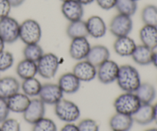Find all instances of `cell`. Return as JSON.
<instances>
[{"mask_svg":"<svg viewBox=\"0 0 157 131\" xmlns=\"http://www.w3.org/2000/svg\"><path fill=\"white\" fill-rule=\"evenodd\" d=\"M90 45L87 37L71 39L69 46V55L71 58L76 61H82L87 58Z\"/></svg>","mask_w":157,"mask_h":131,"instance_id":"11","label":"cell"},{"mask_svg":"<svg viewBox=\"0 0 157 131\" xmlns=\"http://www.w3.org/2000/svg\"><path fill=\"white\" fill-rule=\"evenodd\" d=\"M1 131H21V125L17 120L8 118L1 124Z\"/></svg>","mask_w":157,"mask_h":131,"instance_id":"34","label":"cell"},{"mask_svg":"<svg viewBox=\"0 0 157 131\" xmlns=\"http://www.w3.org/2000/svg\"><path fill=\"white\" fill-rule=\"evenodd\" d=\"M22 53L25 59L37 63L44 55V52L39 43H36V44H25Z\"/></svg>","mask_w":157,"mask_h":131,"instance_id":"28","label":"cell"},{"mask_svg":"<svg viewBox=\"0 0 157 131\" xmlns=\"http://www.w3.org/2000/svg\"><path fill=\"white\" fill-rule=\"evenodd\" d=\"M61 2H67V1H69V0H60Z\"/></svg>","mask_w":157,"mask_h":131,"instance_id":"45","label":"cell"},{"mask_svg":"<svg viewBox=\"0 0 157 131\" xmlns=\"http://www.w3.org/2000/svg\"><path fill=\"white\" fill-rule=\"evenodd\" d=\"M76 1H78L83 6H87V5H90L94 2H95V0H76Z\"/></svg>","mask_w":157,"mask_h":131,"instance_id":"41","label":"cell"},{"mask_svg":"<svg viewBox=\"0 0 157 131\" xmlns=\"http://www.w3.org/2000/svg\"><path fill=\"white\" fill-rule=\"evenodd\" d=\"M20 83L15 78L6 76L0 78V98L7 100L15 94L19 92Z\"/></svg>","mask_w":157,"mask_h":131,"instance_id":"18","label":"cell"},{"mask_svg":"<svg viewBox=\"0 0 157 131\" xmlns=\"http://www.w3.org/2000/svg\"><path fill=\"white\" fill-rule=\"evenodd\" d=\"M139 37L144 45L153 49H157V26L144 25L140 29Z\"/></svg>","mask_w":157,"mask_h":131,"instance_id":"21","label":"cell"},{"mask_svg":"<svg viewBox=\"0 0 157 131\" xmlns=\"http://www.w3.org/2000/svg\"><path fill=\"white\" fill-rule=\"evenodd\" d=\"M116 82L123 91L132 93H135L142 83L140 72L130 64L120 66Z\"/></svg>","mask_w":157,"mask_h":131,"instance_id":"1","label":"cell"},{"mask_svg":"<svg viewBox=\"0 0 157 131\" xmlns=\"http://www.w3.org/2000/svg\"><path fill=\"white\" fill-rule=\"evenodd\" d=\"M133 121L145 126L153 122V107L151 104H141L138 110L132 115Z\"/></svg>","mask_w":157,"mask_h":131,"instance_id":"23","label":"cell"},{"mask_svg":"<svg viewBox=\"0 0 157 131\" xmlns=\"http://www.w3.org/2000/svg\"><path fill=\"white\" fill-rule=\"evenodd\" d=\"M141 19L144 25L157 26V6L149 4L141 11Z\"/></svg>","mask_w":157,"mask_h":131,"instance_id":"30","label":"cell"},{"mask_svg":"<svg viewBox=\"0 0 157 131\" xmlns=\"http://www.w3.org/2000/svg\"><path fill=\"white\" fill-rule=\"evenodd\" d=\"M72 72L81 82H90L97 78V67L86 59L78 61Z\"/></svg>","mask_w":157,"mask_h":131,"instance_id":"12","label":"cell"},{"mask_svg":"<svg viewBox=\"0 0 157 131\" xmlns=\"http://www.w3.org/2000/svg\"><path fill=\"white\" fill-rule=\"evenodd\" d=\"M136 45L134 40L129 35L119 37L113 43V50L121 57H131Z\"/></svg>","mask_w":157,"mask_h":131,"instance_id":"16","label":"cell"},{"mask_svg":"<svg viewBox=\"0 0 157 131\" xmlns=\"http://www.w3.org/2000/svg\"><path fill=\"white\" fill-rule=\"evenodd\" d=\"M119 67L120 66L114 61L107 60L97 67V78L102 84H112L116 81Z\"/></svg>","mask_w":157,"mask_h":131,"instance_id":"8","label":"cell"},{"mask_svg":"<svg viewBox=\"0 0 157 131\" xmlns=\"http://www.w3.org/2000/svg\"><path fill=\"white\" fill-rule=\"evenodd\" d=\"M145 131H157V128H150V129H147Z\"/></svg>","mask_w":157,"mask_h":131,"instance_id":"44","label":"cell"},{"mask_svg":"<svg viewBox=\"0 0 157 131\" xmlns=\"http://www.w3.org/2000/svg\"><path fill=\"white\" fill-rule=\"evenodd\" d=\"M133 123L134 121L132 116L116 112L110 118L109 126L112 131H130Z\"/></svg>","mask_w":157,"mask_h":131,"instance_id":"19","label":"cell"},{"mask_svg":"<svg viewBox=\"0 0 157 131\" xmlns=\"http://www.w3.org/2000/svg\"><path fill=\"white\" fill-rule=\"evenodd\" d=\"M135 94L139 98L141 104H152L156 96V91L154 86L148 82L141 83Z\"/></svg>","mask_w":157,"mask_h":131,"instance_id":"25","label":"cell"},{"mask_svg":"<svg viewBox=\"0 0 157 131\" xmlns=\"http://www.w3.org/2000/svg\"><path fill=\"white\" fill-rule=\"evenodd\" d=\"M9 2L12 8H16L21 6L25 2V0H9Z\"/></svg>","mask_w":157,"mask_h":131,"instance_id":"39","label":"cell"},{"mask_svg":"<svg viewBox=\"0 0 157 131\" xmlns=\"http://www.w3.org/2000/svg\"><path fill=\"white\" fill-rule=\"evenodd\" d=\"M10 112L16 114H23L30 103L31 99L24 93L15 94L6 100Z\"/></svg>","mask_w":157,"mask_h":131,"instance_id":"20","label":"cell"},{"mask_svg":"<svg viewBox=\"0 0 157 131\" xmlns=\"http://www.w3.org/2000/svg\"><path fill=\"white\" fill-rule=\"evenodd\" d=\"M79 131H99L100 127L96 121L90 118H86L82 120L78 124Z\"/></svg>","mask_w":157,"mask_h":131,"instance_id":"33","label":"cell"},{"mask_svg":"<svg viewBox=\"0 0 157 131\" xmlns=\"http://www.w3.org/2000/svg\"><path fill=\"white\" fill-rule=\"evenodd\" d=\"M64 96V93L58 86V84L47 83L42 84L41 91H40L39 99L48 105H55L59 102Z\"/></svg>","mask_w":157,"mask_h":131,"instance_id":"10","label":"cell"},{"mask_svg":"<svg viewBox=\"0 0 157 131\" xmlns=\"http://www.w3.org/2000/svg\"><path fill=\"white\" fill-rule=\"evenodd\" d=\"M12 8L9 0H0V18L9 16Z\"/></svg>","mask_w":157,"mask_h":131,"instance_id":"36","label":"cell"},{"mask_svg":"<svg viewBox=\"0 0 157 131\" xmlns=\"http://www.w3.org/2000/svg\"><path fill=\"white\" fill-rule=\"evenodd\" d=\"M32 131H58V127L52 119L43 118L33 124Z\"/></svg>","mask_w":157,"mask_h":131,"instance_id":"31","label":"cell"},{"mask_svg":"<svg viewBox=\"0 0 157 131\" xmlns=\"http://www.w3.org/2000/svg\"><path fill=\"white\" fill-rule=\"evenodd\" d=\"M14 56L11 52L3 50L0 52V72L6 71L12 67L14 64Z\"/></svg>","mask_w":157,"mask_h":131,"instance_id":"32","label":"cell"},{"mask_svg":"<svg viewBox=\"0 0 157 131\" xmlns=\"http://www.w3.org/2000/svg\"><path fill=\"white\" fill-rule=\"evenodd\" d=\"M134 1H136V2H137V1H139V0H134Z\"/></svg>","mask_w":157,"mask_h":131,"instance_id":"46","label":"cell"},{"mask_svg":"<svg viewBox=\"0 0 157 131\" xmlns=\"http://www.w3.org/2000/svg\"><path fill=\"white\" fill-rule=\"evenodd\" d=\"M61 10L62 15L69 22L82 19L84 14V6L76 0L62 2Z\"/></svg>","mask_w":157,"mask_h":131,"instance_id":"13","label":"cell"},{"mask_svg":"<svg viewBox=\"0 0 157 131\" xmlns=\"http://www.w3.org/2000/svg\"><path fill=\"white\" fill-rule=\"evenodd\" d=\"M9 113H10V110L8 107L6 100L0 98V124H2L3 121H6L9 118Z\"/></svg>","mask_w":157,"mask_h":131,"instance_id":"35","label":"cell"},{"mask_svg":"<svg viewBox=\"0 0 157 131\" xmlns=\"http://www.w3.org/2000/svg\"><path fill=\"white\" fill-rule=\"evenodd\" d=\"M66 34L71 39L77 38H84L88 36L85 21L82 19L71 21L66 29Z\"/></svg>","mask_w":157,"mask_h":131,"instance_id":"26","label":"cell"},{"mask_svg":"<svg viewBox=\"0 0 157 131\" xmlns=\"http://www.w3.org/2000/svg\"><path fill=\"white\" fill-rule=\"evenodd\" d=\"M58 84L64 94H73L79 91L81 81L75 76L73 72H67L63 74L60 77Z\"/></svg>","mask_w":157,"mask_h":131,"instance_id":"15","label":"cell"},{"mask_svg":"<svg viewBox=\"0 0 157 131\" xmlns=\"http://www.w3.org/2000/svg\"><path fill=\"white\" fill-rule=\"evenodd\" d=\"M41 87H42L41 83L35 77L23 80L21 85L22 93L29 96V98L38 96L41 91Z\"/></svg>","mask_w":157,"mask_h":131,"instance_id":"27","label":"cell"},{"mask_svg":"<svg viewBox=\"0 0 157 131\" xmlns=\"http://www.w3.org/2000/svg\"><path fill=\"white\" fill-rule=\"evenodd\" d=\"M133 28L132 17L119 13L113 17L109 25L110 33L116 38L129 35L133 30Z\"/></svg>","mask_w":157,"mask_h":131,"instance_id":"7","label":"cell"},{"mask_svg":"<svg viewBox=\"0 0 157 131\" xmlns=\"http://www.w3.org/2000/svg\"><path fill=\"white\" fill-rule=\"evenodd\" d=\"M97 4L104 10H110L115 8L117 0H95Z\"/></svg>","mask_w":157,"mask_h":131,"instance_id":"37","label":"cell"},{"mask_svg":"<svg viewBox=\"0 0 157 131\" xmlns=\"http://www.w3.org/2000/svg\"><path fill=\"white\" fill-rule=\"evenodd\" d=\"M61 131H79L78 130V126L75 124L74 123H68L66 124L61 129Z\"/></svg>","mask_w":157,"mask_h":131,"instance_id":"38","label":"cell"},{"mask_svg":"<svg viewBox=\"0 0 157 131\" xmlns=\"http://www.w3.org/2000/svg\"><path fill=\"white\" fill-rule=\"evenodd\" d=\"M0 131H1V127H0Z\"/></svg>","mask_w":157,"mask_h":131,"instance_id":"47","label":"cell"},{"mask_svg":"<svg viewBox=\"0 0 157 131\" xmlns=\"http://www.w3.org/2000/svg\"><path fill=\"white\" fill-rule=\"evenodd\" d=\"M154 50L144 45H136L131 58L136 64L140 66H147L152 64Z\"/></svg>","mask_w":157,"mask_h":131,"instance_id":"22","label":"cell"},{"mask_svg":"<svg viewBox=\"0 0 157 131\" xmlns=\"http://www.w3.org/2000/svg\"><path fill=\"white\" fill-rule=\"evenodd\" d=\"M137 2L134 0H117L115 8L118 13L132 17L137 11Z\"/></svg>","mask_w":157,"mask_h":131,"instance_id":"29","label":"cell"},{"mask_svg":"<svg viewBox=\"0 0 157 131\" xmlns=\"http://www.w3.org/2000/svg\"><path fill=\"white\" fill-rule=\"evenodd\" d=\"M20 24L11 16L0 18V36L6 44H13L19 39Z\"/></svg>","mask_w":157,"mask_h":131,"instance_id":"6","label":"cell"},{"mask_svg":"<svg viewBox=\"0 0 157 131\" xmlns=\"http://www.w3.org/2000/svg\"><path fill=\"white\" fill-rule=\"evenodd\" d=\"M5 45H6V42H5L4 40L2 38V37L0 36V52L5 50Z\"/></svg>","mask_w":157,"mask_h":131,"instance_id":"43","label":"cell"},{"mask_svg":"<svg viewBox=\"0 0 157 131\" xmlns=\"http://www.w3.org/2000/svg\"><path fill=\"white\" fill-rule=\"evenodd\" d=\"M22 114L25 121L28 124L33 125L38 121L44 118L45 104L39 98L32 99Z\"/></svg>","mask_w":157,"mask_h":131,"instance_id":"9","label":"cell"},{"mask_svg":"<svg viewBox=\"0 0 157 131\" xmlns=\"http://www.w3.org/2000/svg\"><path fill=\"white\" fill-rule=\"evenodd\" d=\"M55 106V114L63 122L68 124L78 121L81 116L79 107L73 101L62 98Z\"/></svg>","mask_w":157,"mask_h":131,"instance_id":"3","label":"cell"},{"mask_svg":"<svg viewBox=\"0 0 157 131\" xmlns=\"http://www.w3.org/2000/svg\"><path fill=\"white\" fill-rule=\"evenodd\" d=\"M141 102L135 93L124 92L115 99L113 107L117 113L132 115L138 110Z\"/></svg>","mask_w":157,"mask_h":131,"instance_id":"4","label":"cell"},{"mask_svg":"<svg viewBox=\"0 0 157 131\" xmlns=\"http://www.w3.org/2000/svg\"><path fill=\"white\" fill-rule=\"evenodd\" d=\"M16 74L22 80L34 78L38 74L37 63L24 58L17 64Z\"/></svg>","mask_w":157,"mask_h":131,"instance_id":"24","label":"cell"},{"mask_svg":"<svg viewBox=\"0 0 157 131\" xmlns=\"http://www.w3.org/2000/svg\"><path fill=\"white\" fill-rule=\"evenodd\" d=\"M59 65V58L55 54L44 53L37 62L38 74L44 79H52L56 75Z\"/></svg>","mask_w":157,"mask_h":131,"instance_id":"5","label":"cell"},{"mask_svg":"<svg viewBox=\"0 0 157 131\" xmlns=\"http://www.w3.org/2000/svg\"><path fill=\"white\" fill-rule=\"evenodd\" d=\"M42 37V30L38 21L28 18L20 24L19 39L25 44L39 43Z\"/></svg>","mask_w":157,"mask_h":131,"instance_id":"2","label":"cell"},{"mask_svg":"<svg viewBox=\"0 0 157 131\" xmlns=\"http://www.w3.org/2000/svg\"><path fill=\"white\" fill-rule=\"evenodd\" d=\"M152 64L154 65V67L157 68V51L155 50L153 56V61H152Z\"/></svg>","mask_w":157,"mask_h":131,"instance_id":"42","label":"cell"},{"mask_svg":"<svg viewBox=\"0 0 157 131\" xmlns=\"http://www.w3.org/2000/svg\"><path fill=\"white\" fill-rule=\"evenodd\" d=\"M153 122H155L157 124V102L154 105H153Z\"/></svg>","mask_w":157,"mask_h":131,"instance_id":"40","label":"cell"},{"mask_svg":"<svg viewBox=\"0 0 157 131\" xmlns=\"http://www.w3.org/2000/svg\"><path fill=\"white\" fill-rule=\"evenodd\" d=\"M110 52L106 46L103 44H96L90 47L86 60L98 67L104 61L110 59Z\"/></svg>","mask_w":157,"mask_h":131,"instance_id":"17","label":"cell"},{"mask_svg":"<svg viewBox=\"0 0 157 131\" xmlns=\"http://www.w3.org/2000/svg\"><path fill=\"white\" fill-rule=\"evenodd\" d=\"M88 36L94 38H103L106 35L107 26L104 20L99 15H92L85 21Z\"/></svg>","mask_w":157,"mask_h":131,"instance_id":"14","label":"cell"}]
</instances>
